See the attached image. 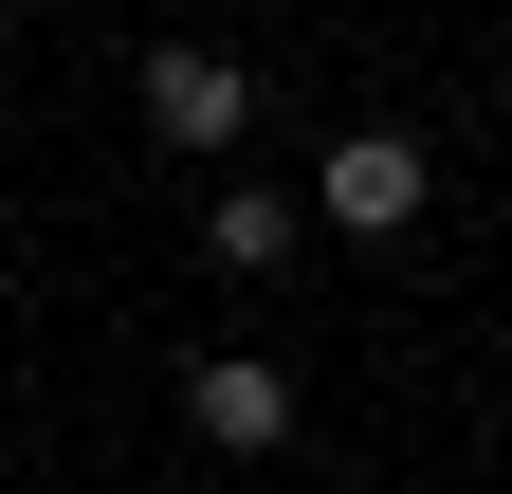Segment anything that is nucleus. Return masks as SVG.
<instances>
[{
  "label": "nucleus",
  "instance_id": "nucleus-1",
  "mask_svg": "<svg viewBox=\"0 0 512 494\" xmlns=\"http://www.w3.org/2000/svg\"><path fill=\"white\" fill-rule=\"evenodd\" d=\"M421 202H439V147L421 129H348L330 165H311V220H330V238H403Z\"/></svg>",
  "mask_w": 512,
  "mask_h": 494
},
{
  "label": "nucleus",
  "instance_id": "nucleus-2",
  "mask_svg": "<svg viewBox=\"0 0 512 494\" xmlns=\"http://www.w3.org/2000/svg\"><path fill=\"white\" fill-rule=\"evenodd\" d=\"M183 440H202V458H275L293 440V385L256 348H202V366H183Z\"/></svg>",
  "mask_w": 512,
  "mask_h": 494
},
{
  "label": "nucleus",
  "instance_id": "nucleus-3",
  "mask_svg": "<svg viewBox=\"0 0 512 494\" xmlns=\"http://www.w3.org/2000/svg\"><path fill=\"white\" fill-rule=\"evenodd\" d=\"M147 129H165V147H238V129H256V74L202 55V37H165V55H147Z\"/></svg>",
  "mask_w": 512,
  "mask_h": 494
},
{
  "label": "nucleus",
  "instance_id": "nucleus-4",
  "mask_svg": "<svg viewBox=\"0 0 512 494\" xmlns=\"http://www.w3.org/2000/svg\"><path fill=\"white\" fill-rule=\"evenodd\" d=\"M202 257L220 275H275L293 257V202H275V183H220V202H202Z\"/></svg>",
  "mask_w": 512,
  "mask_h": 494
},
{
  "label": "nucleus",
  "instance_id": "nucleus-5",
  "mask_svg": "<svg viewBox=\"0 0 512 494\" xmlns=\"http://www.w3.org/2000/svg\"><path fill=\"white\" fill-rule=\"evenodd\" d=\"M494 348H512V312H494Z\"/></svg>",
  "mask_w": 512,
  "mask_h": 494
}]
</instances>
